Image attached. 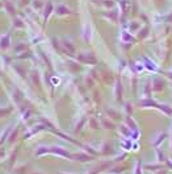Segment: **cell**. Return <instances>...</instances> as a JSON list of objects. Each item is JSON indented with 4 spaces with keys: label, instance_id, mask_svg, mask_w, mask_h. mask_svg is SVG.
Masks as SVG:
<instances>
[{
    "label": "cell",
    "instance_id": "1",
    "mask_svg": "<svg viewBox=\"0 0 172 174\" xmlns=\"http://www.w3.org/2000/svg\"><path fill=\"white\" fill-rule=\"evenodd\" d=\"M51 152H54V153L62 156V157H70V158L72 157V156L70 154L67 150L63 149V148H60V146H53V148H51Z\"/></svg>",
    "mask_w": 172,
    "mask_h": 174
},
{
    "label": "cell",
    "instance_id": "2",
    "mask_svg": "<svg viewBox=\"0 0 172 174\" xmlns=\"http://www.w3.org/2000/svg\"><path fill=\"white\" fill-rule=\"evenodd\" d=\"M71 158H76L75 161H80V162H84V161H88V160H91L90 156H86V154H75V156H72Z\"/></svg>",
    "mask_w": 172,
    "mask_h": 174
},
{
    "label": "cell",
    "instance_id": "3",
    "mask_svg": "<svg viewBox=\"0 0 172 174\" xmlns=\"http://www.w3.org/2000/svg\"><path fill=\"white\" fill-rule=\"evenodd\" d=\"M160 168H162L160 165H147L146 166V169H151L152 172H155V169H160Z\"/></svg>",
    "mask_w": 172,
    "mask_h": 174
},
{
    "label": "cell",
    "instance_id": "4",
    "mask_svg": "<svg viewBox=\"0 0 172 174\" xmlns=\"http://www.w3.org/2000/svg\"><path fill=\"white\" fill-rule=\"evenodd\" d=\"M63 45H64V48H68V49H70V53H74V52H75L74 46H71V45H70V42L64 41V42H63Z\"/></svg>",
    "mask_w": 172,
    "mask_h": 174
},
{
    "label": "cell",
    "instance_id": "5",
    "mask_svg": "<svg viewBox=\"0 0 172 174\" xmlns=\"http://www.w3.org/2000/svg\"><path fill=\"white\" fill-rule=\"evenodd\" d=\"M47 150H49L47 148H39V149L37 150V156H41L42 153H45V152H47Z\"/></svg>",
    "mask_w": 172,
    "mask_h": 174
},
{
    "label": "cell",
    "instance_id": "6",
    "mask_svg": "<svg viewBox=\"0 0 172 174\" xmlns=\"http://www.w3.org/2000/svg\"><path fill=\"white\" fill-rule=\"evenodd\" d=\"M156 174H166V170H163V173H162V172H159V173H156Z\"/></svg>",
    "mask_w": 172,
    "mask_h": 174
},
{
    "label": "cell",
    "instance_id": "7",
    "mask_svg": "<svg viewBox=\"0 0 172 174\" xmlns=\"http://www.w3.org/2000/svg\"><path fill=\"white\" fill-rule=\"evenodd\" d=\"M36 174H39V173H36Z\"/></svg>",
    "mask_w": 172,
    "mask_h": 174
}]
</instances>
